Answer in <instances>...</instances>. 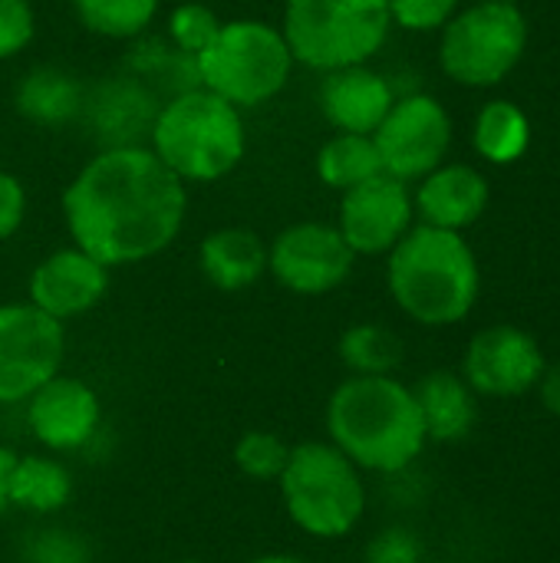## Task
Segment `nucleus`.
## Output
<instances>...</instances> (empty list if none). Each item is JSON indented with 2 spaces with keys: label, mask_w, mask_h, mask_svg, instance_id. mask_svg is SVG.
<instances>
[{
  "label": "nucleus",
  "mask_w": 560,
  "mask_h": 563,
  "mask_svg": "<svg viewBox=\"0 0 560 563\" xmlns=\"http://www.w3.org/2000/svg\"><path fill=\"white\" fill-rule=\"evenodd\" d=\"M132 76L142 79L152 92L155 89H168L172 96L198 89V66L195 56L182 53L178 46H165V43H142L132 49L129 56Z\"/></svg>",
  "instance_id": "obj_27"
},
{
  "label": "nucleus",
  "mask_w": 560,
  "mask_h": 563,
  "mask_svg": "<svg viewBox=\"0 0 560 563\" xmlns=\"http://www.w3.org/2000/svg\"><path fill=\"white\" fill-rule=\"evenodd\" d=\"M175 563H205V561H175Z\"/></svg>",
  "instance_id": "obj_38"
},
{
  "label": "nucleus",
  "mask_w": 560,
  "mask_h": 563,
  "mask_svg": "<svg viewBox=\"0 0 560 563\" xmlns=\"http://www.w3.org/2000/svg\"><path fill=\"white\" fill-rule=\"evenodd\" d=\"M155 112H158L155 92L135 76L109 79L83 102V115L89 119L96 139L106 142V148L139 145V139H149Z\"/></svg>",
  "instance_id": "obj_18"
},
{
  "label": "nucleus",
  "mask_w": 560,
  "mask_h": 563,
  "mask_svg": "<svg viewBox=\"0 0 560 563\" xmlns=\"http://www.w3.org/2000/svg\"><path fill=\"white\" fill-rule=\"evenodd\" d=\"M356 254L337 231V224L300 221L284 228L267 247L271 277L297 297H323L347 284Z\"/></svg>",
  "instance_id": "obj_11"
},
{
  "label": "nucleus",
  "mask_w": 560,
  "mask_h": 563,
  "mask_svg": "<svg viewBox=\"0 0 560 563\" xmlns=\"http://www.w3.org/2000/svg\"><path fill=\"white\" fill-rule=\"evenodd\" d=\"M452 115L429 92L396 96L393 109L373 132L383 172L399 181H419L439 168L452 148Z\"/></svg>",
  "instance_id": "obj_9"
},
{
  "label": "nucleus",
  "mask_w": 560,
  "mask_h": 563,
  "mask_svg": "<svg viewBox=\"0 0 560 563\" xmlns=\"http://www.w3.org/2000/svg\"><path fill=\"white\" fill-rule=\"evenodd\" d=\"M106 290H109V267L73 244V247L46 254L33 267L30 284H26V294H30L26 303L66 323L99 307Z\"/></svg>",
  "instance_id": "obj_15"
},
{
  "label": "nucleus",
  "mask_w": 560,
  "mask_h": 563,
  "mask_svg": "<svg viewBox=\"0 0 560 563\" xmlns=\"http://www.w3.org/2000/svg\"><path fill=\"white\" fill-rule=\"evenodd\" d=\"M426 439L439 445H452L472 435L479 419V396L455 369H432L413 386Z\"/></svg>",
  "instance_id": "obj_19"
},
{
  "label": "nucleus",
  "mask_w": 560,
  "mask_h": 563,
  "mask_svg": "<svg viewBox=\"0 0 560 563\" xmlns=\"http://www.w3.org/2000/svg\"><path fill=\"white\" fill-rule=\"evenodd\" d=\"M389 30L386 0H287L281 23L294 63L320 73L370 63Z\"/></svg>",
  "instance_id": "obj_6"
},
{
  "label": "nucleus",
  "mask_w": 560,
  "mask_h": 563,
  "mask_svg": "<svg viewBox=\"0 0 560 563\" xmlns=\"http://www.w3.org/2000/svg\"><path fill=\"white\" fill-rule=\"evenodd\" d=\"M528 49V16L508 0H475L439 30V66L465 89L502 86Z\"/></svg>",
  "instance_id": "obj_8"
},
{
  "label": "nucleus",
  "mask_w": 560,
  "mask_h": 563,
  "mask_svg": "<svg viewBox=\"0 0 560 563\" xmlns=\"http://www.w3.org/2000/svg\"><path fill=\"white\" fill-rule=\"evenodd\" d=\"M102 422L99 393L79 376L56 373L26 399V429L53 455L83 449Z\"/></svg>",
  "instance_id": "obj_14"
},
{
  "label": "nucleus",
  "mask_w": 560,
  "mask_h": 563,
  "mask_svg": "<svg viewBox=\"0 0 560 563\" xmlns=\"http://www.w3.org/2000/svg\"><path fill=\"white\" fill-rule=\"evenodd\" d=\"M36 33L30 0H0V63L23 53Z\"/></svg>",
  "instance_id": "obj_32"
},
{
  "label": "nucleus",
  "mask_w": 560,
  "mask_h": 563,
  "mask_svg": "<svg viewBox=\"0 0 560 563\" xmlns=\"http://www.w3.org/2000/svg\"><path fill=\"white\" fill-rule=\"evenodd\" d=\"M396 92L389 79L366 63L343 66L323 76L320 82V112L337 132H356L373 135L376 125L393 109Z\"/></svg>",
  "instance_id": "obj_17"
},
{
  "label": "nucleus",
  "mask_w": 560,
  "mask_h": 563,
  "mask_svg": "<svg viewBox=\"0 0 560 563\" xmlns=\"http://www.w3.org/2000/svg\"><path fill=\"white\" fill-rule=\"evenodd\" d=\"M63 323L33 303H0V406L26 402L63 369Z\"/></svg>",
  "instance_id": "obj_10"
},
{
  "label": "nucleus",
  "mask_w": 560,
  "mask_h": 563,
  "mask_svg": "<svg viewBox=\"0 0 560 563\" xmlns=\"http://www.w3.org/2000/svg\"><path fill=\"white\" fill-rule=\"evenodd\" d=\"M218 30H221V20L205 3L188 0V3H178L168 13V40H172V46H178L188 56H198L215 40Z\"/></svg>",
  "instance_id": "obj_30"
},
{
  "label": "nucleus",
  "mask_w": 560,
  "mask_h": 563,
  "mask_svg": "<svg viewBox=\"0 0 560 563\" xmlns=\"http://www.w3.org/2000/svg\"><path fill=\"white\" fill-rule=\"evenodd\" d=\"M327 442L360 472H406L429 445L413 386L396 376H347L327 399Z\"/></svg>",
  "instance_id": "obj_2"
},
{
  "label": "nucleus",
  "mask_w": 560,
  "mask_h": 563,
  "mask_svg": "<svg viewBox=\"0 0 560 563\" xmlns=\"http://www.w3.org/2000/svg\"><path fill=\"white\" fill-rule=\"evenodd\" d=\"M26 218V191L20 178L0 168V241L13 238Z\"/></svg>",
  "instance_id": "obj_34"
},
{
  "label": "nucleus",
  "mask_w": 560,
  "mask_h": 563,
  "mask_svg": "<svg viewBox=\"0 0 560 563\" xmlns=\"http://www.w3.org/2000/svg\"><path fill=\"white\" fill-rule=\"evenodd\" d=\"M492 205V185L488 178L465 162H442L426 178H419V188L413 195V208L419 214V224L459 231L465 234Z\"/></svg>",
  "instance_id": "obj_16"
},
{
  "label": "nucleus",
  "mask_w": 560,
  "mask_h": 563,
  "mask_svg": "<svg viewBox=\"0 0 560 563\" xmlns=\"http://www.w3.org/2000/svg\"><path fill=\"white\" fill-rule=\"evenodd\" d=\"M508 3H518V0H508Z\"/></svg>",
  "instance_id": "obj_39"
},
{
  "label": "nucleus",
  "mask_w": 560,
  "mask_h": 563,
  "mask_svg": "<svg viewBox=\"0 0 560 563\" xmlns=\"http://www.w3.org/2000/svg\"><path fill=\"white\" fill-rule=\"evenodd\" d=\"M248 563H310V561L294 558V554H264V558H254V561H248Z\"/></svg>",
  "instance_id": "obj_37"
},
{
  "label": "nucleus",
  "mask_w": 560,
  "mask_h": 563,
  "mask_svg": "<svg viewBox=\"0 0 560 563\" xmlns=\"http://www.w3.org/2000/svg\"><path fill=\"white\" fill-rule=\"evenodd\" d=\"M366 563H422L419 538L406 528H386L370 541Z\"/></svg>",
  "instance_id": "obj_33"
},
{
  "label": "nucleus",
  "mask_w": 560,
  "mask_h": 563,
  "mask_svg": "<svg viewBox=\"0 0 560 563\" xmlns=\"http://www.w3.org/2000/svg\"><path fill=\"white\" fill-rule=\"evenodd\" d=\"M149 142L175 178L215 181L241 165L248 132L241 109L198 86L158 106Z\"/></svg>",
  "instance_id": "obj_4"
},
{
  "label": "nucleus",
  "mask_w": 560,
  "mask_h": 563,
  "mask_svg": "<svg viewBox=\"0 0 560 563\" xmlns=\"http://www.w3.org/2000/svg\"><path fill=\"white\" fill-rule=\"evenodd\" d=\"M545 366V350L528 330L515 323H492L469 340L459 373L475 396L518 399L538 389Z\"/></svg>",
  "instance_id": "obj_12"
},
{
  "label": "nucleus",
  "mask_w": 560,
  "mask_h": 563,
  "mask_svg": "<svg viewBox=\"0 0 560 563\" xmlns=\"http://www.w3.org/2000/svg\"><path fill=\"white\" fill-rule=\"evenodd\" d=\"M10 508L26 515H56L73 501L69 468L46 452L13 455L10 465Z\"/></svg>",
  "instance_id": "obj_21"
},
{
  "label": "nucleus",
  "mask_w": 560,
  "mask_h": 563,
  "mask_svg": "<svg viewBox=\"0 0 560 563\" xmlns=\"http://www.w3.org/2000/svg\"><path fill=\"white\" fill-rule=\"evenodd\" d=\"M389 20L409 33H439L462 7V0H386Z\"/></svg>",
  "instance_id": "obj_31"
},
{
  "label": "nucleus",
  "mask_w": 560,
  "mask_h": 563,
  "mask_svg": "<svg viewBox=\"0 0 560 563\" xmlns=\"http://www.w3.org/2000/svg\"><path fill=\"white\" fill-rule=\"evenodd\" d=\"M383 172L380 152L373 145V135H356V132H337L333 139L323 142L317 155V175L327 188L333 191H350L353 185L373 178Z\"/></svg>",
  "instance_id": "obj_24"
},
{
  "label": "nucleus",
  "mask_w": 560,
  "mask_h": 563,
  "mask_svg": "<svg viewBox=\"0 0 560 563\" xmlns=\"http://www.w3.org/2000/svg\"><path fill=\"white\" fill-rule=\"evenodd\" d=\"M185 211V181L145 145L102 148L63 191L73 244L109 271L162 254L178 238Z\"/></svg>",
  "instance_id": "obj_1"
},
{
  "label": "nucleus",
  "mask_w": 560,
  "mask_h": 563,
  "mask_svg": "<svg viewBox=\"0 0 560 563\" xmlns=\"http://www.w3.org/2000/svg\"><path fill=\"white\" fill-rule=\"evenodd\" d=\"M277 492L294 528L320 541L353 534L366 515L363 472L330 442L310 439L290 445Z\"/></svg>",
  "instance_id": "obj_5"
},
{
  "label": "nucleus",
  "mask_w": 560,
  "mask_h": 563,
  "mask_svg": "<svg viewBox=\"0 0 560 563\" xmlns=\"http://www.w3.org/2000/svg\"><path fill=\"white\" fill-rule=\"evenodd\" d=\"M20 563H92V548L86 534L63 525H50L23 538Z\"/></svg>",
  "instance_id": "obj_29"
},
{
  "label": "nucleus",
  "mask_w": 560,
  "mask_h": 563,
  "mask_svg": "<svg viewBox=\"0 0 560 563\" xmlns=\"http://www.w3.org/2000/svg\"><path fill=\"white\" fill-rule=\"evenodd\" d=\"M201 89L221 96L234 109H254L274 99L294 69L281 26L264 20L221 23L215 40L195 56Z\"/></svg>",
  "instance_id": "obj_7"
},
{
  "label": "nucleus",
  "mask_w": 560,
  "mask_h": 563,
  "mask_svg": "<svg viewBox=\"0 0 560 563\" xmlns=\"http://www.w3.org/2000/svg\"><path fill=\"white\" fill-rule=\"evenodd\" d=\"M531 145V119L512 99H488L472 122V148L488 165H515Z\"/></svg>",
  "instance_id": "obj_23"
},
{
  "label": "nucleus",
  "mask_w": 560,
  "mask_h": 563,
  "mask_svg": "<svg viewBox=\"0 0 560 563\" xmlns=\"http://www.w3.org/2000/svg\"><path fill=\"white\" fill-rule=\"evenodd\" d=\"M76 20L106 40H135L142 36L155 13L158 0H73Z\"/></svg>",
  "instance_id": "obj_26"
},
{
  "label": "nucleus",
  "mask_w": 560,
  "mask_h": 563,
  "mask_svg": "<svg viewBox=\"0 0 560 563\" xmlns=\"http://www.w3.org/2000/svg\"><path fill=\"white\" fill-rule=\"evenodd\" d=\"M386 287L413 323L439 330L462 323L475 310L482 271L465 234L413 224L386 254Z\"/></svg>",
  "instance_id": "obj_3"
},
{
  "label": "nucleus",
  "mask_w": 560,
  "mask_h": 563,
  "mask_svg": "<svg viewBox=\"0 0 560 563\" xmlns=\"http://www.w3.org/2000/svg\"><path fill=\"white\" fill-rule=\"evenodd\" d=\"M198 267L215 290L238 294L267 274V244L251 228H218L201 241Z\"/></svg>",
  "instance_id": "obj_20"
},
{
  "label": "nucleus",
  "mask_w": 560,
  "mask_h": 563,
  "mask_svg": "<svg viewBox=\"0 0 560 563\" xmlns=\"http://www.w3.org/2000/svg\"><path fill=\"white\" fill-rule=\"evenodd\" d=\"M290 445L277 432L251 429L234 442V465L251 482H277L287 465Z\"/></svg>",
  "instance_id": "obj_28"
},
{
  "label": "nucleus",
  "mask_w": 560,
  "mask_h": 563,
  "mask_svg": "<svg viewBox=\"0 0 560 563\" xmlns=\"http://www.w3.org/2000/svg\"><path fill=\"white\" fill-rule=\"evenodd\" d=\"M413 218L416 208H413L409 185L380 172L343 191L337 231L343 234V241L356 257H380L389 254L406 238Z\"/></svg>",
  "instance_id": "obj_13"
},
{
  "label": "nucleus",
  "mask_w": 560,
  "mask_h": 563,
  "mask_svg": "<svg viewBox=\"0 0 560 563\" xmlns=\"http://www.w3.org/2000/svg\"><path fill=\"white\" fill-rule=\"evenodd\" d=\"M10 465H13V452L10 449H0V518L10 511Z\"/></svg>",
  "instance_id": "obj_36"
},
{
  "label": "nucleus",
  "mask_w": 560,
  "mask_h": 563,
  "mask_svg": "<svg viewBox=\"0 0 560 563\" xmlns=\"http://www.w3.org/2000/svg\"><path fill=\"white\" fill-rule=\"evenodd\" d=\"M13 102L17 112L36 125H66L69 119L83 115L86 89L59 66H36L17 82Z\"/></svg>",
  "instance_id": "obj_22"
},
{
  "label": "nucleus",
  "mask_w": 560,
  "mask_h": 563,
  "mask_svg": "<svg viewBox=\"0 0 560 563\" xmlns=\"http://www.w3.org/2000/svg\"><path fill=\"white\" fill-rule=\"evenodd\" d=\"M538 393H541L545 409H548L554 419H560V360L545 366V376H541V383H538Z\"/></svg>",
  "instance_id": "obj_35"
},
{
  "label": "nucleus",
  "mask_w": 560,
  "mask_h": 563,
  "mask_svg": "<svg viewBox=\"0 0 560 563\" xmlns=\"http://www.w3.org/2000/svg\"><path fill=\"white\" fill-rule=\"evenodd\" d=\"M350 376H396L403 363V340L383 323H353L337 346Z\"/></svg>",
  "instance_id": "obj_25"
}]
</instances>
